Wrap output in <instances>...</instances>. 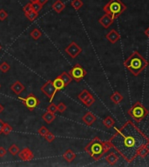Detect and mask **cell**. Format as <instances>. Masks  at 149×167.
Segmentation results:
<instances>
[{
    "instance_id": "cb8c5ba5",
    "label": "cell",
    "mask_w": 149,
    "mask_h": 167,
    "mask_svg": "<svg viewBox=\"0 0 149 167\" xmlns=\"http://www.w3.org/2000/svg\"><path fill=\"white\" fill-rule=\"evenodd\" d=\"M148 145H144L140 148L138 151V156L140 157H146L149 154V149L148 147Z\"/></svg>"
},
{
    "instance_id": "8fae6325",
    "label": "cell",
    "mask_w": 149,
    "mask_h": 167,
    "mask_svg": "<svg viewBox=\"0 0 149 167\" xmlns=\"http://www.w3.org/2000/svg\"><path fill=\"white\" fill-rule=\"evenodd\" d=\"M113 21L114 19L108 15V14H105V15H103L100 19H99V24H101L105 29H108L110 26L113 24Z\"/></svg>"
},
{
    "instance_id": "f1b7e54d",
    "label": "cell",
    "mask_w": 149,
    "mask_h": 167,
    "mask_svg": "<svg viewBox=\"0 0 149 167\" xmlns=\"http://www.w3.org/2000/svg\"><path fill=\"white\" fill-rule=\"evenodd\" d=\"M10 69V65L7 63V62H3L0 64V71L3 72V73H6L8 72Z\"/></svg>"
},
{
    "instance_id": "7402d4cb",
    "label": "cell",
    "mask_w": 149,
    "mask_h": 167,
    "mask_svg": "<svg viewBox=\"0 0 149 167\" xmlns=\"http://www.w3.org/2000/svg\"><path fill=\"white\" fill-rule=\"evenodd\" d=\"M102 123H103V125H104V126H106L107 128H112L114 126V124H115V121H114V119L112 118V117H107V118H105L103 121H102Z\"/></svg>"
},
{
    "instance_id": "ac0fdd59",
    "label": "cell",
    "mask_w": 149,
    "mask_h": 167,
    "mask_svg": "<svg viewBox=\"0 0 149 167\" xmlns=\"http://www.w3.org/2000/svg\"><path fill=\"white\" fill-rule=\"evenodd\" d=\"M42 118L44 119V121L46 123V124H51L55 119H56V115L55 113H52V112H50V111H47L45 113H44L42 115Z\"/></svg>"
},
{
    "instance_id": "3957f363",
    "label": "cell",
    "mask_w": 149,
    "mask_h": 167,
    "mask_svg": "<svg viewBox=\"0 0 149 167\" xmlns=\"http://www.w3.org/2000/svg\"><path fill=\"white\" fill-rule=\"evenodd\" d=\"M124 65L133 76H139L148 66V61L145 58H143V56L139 51L134 50L125 60Z\"/></svg>"
},
{
    "instance_id": "44dd1931",
    "label": "cell",
    "mask_w": 149,
    "mask_h": 167,
    "mask_svg": "<svg viewBox=\"0 0 149 167\" xmlns=\"http://www.w3.org/2000/svg\"><path fill=\"white\" fill-rule=\"evenodd\" d=\"M60 77L61 78V79L63 80V82H64L66 87L69 85L70 83L72 82V78L71 77V75H70L69 73H67L66 71L62 72L60 75Z\"/></svg>"
},
{
    "instance_id": "836d02e7",
    "label": "cell",
    "mask_w": 149,
    "mask_h": 167,
    "mask_svg": "<svg viewBox=\"0 0 149 167\" xmlns=\"http://www.w3.org/2000/svg\"><path fill=\"white\" fill-rule=\"evenodd\" d=\"M44 138H45V140H46L48 143H51V142H53V141L55 140V136H54V134H53L52 132H51V131H48V133H47Z\"/></svg>"
},
{
    "instance_id": "30bf717a",
    "label": "cell",
    "mask_w": 149,
    "mask_h": 167,
    "mask_svg": "<svg viewBox=\"0 0 149 167\" xmlns=\"http://www.w3.org/2000/svg\"><path fill=\"white\" fill-rule=\"evenodd\" d=\"M19 157L23 161H31L34 158V154L28 147L24 148L22 151H19Z\"/></svg>"
},
{
    "instance_id": "4316f807",
    "label": "cell",
    "mask_w": 149,
    "mask_h": 167,
    "mask_svg": "<svg viewBox=\"0 0 149 167\" xmlns=\"http://www.w3.org/2000/svg\"><path fill=\"white\" fill-rule=\"evenodd\" d=\"M25 17L28 19V20H30V21L32 22V21H34V20L39 17V12H37V11H35V10H31V11L26 13V14H25Z\"/></svg>"
},
{
    "instance_id": "7c38bea8",
    "label": "cell",
    "mask_w": 149,
    "mask_h": 167,
    "mask_svg": "<svg viewBox=\"0 0 149 167\" xmlns=\"http://www.w3.org/2000/svg\"><path fill=\"white\" fill-rule=\"evenodd\" d=\"M10 90L11 91H13L17 96H19L20 94L25 90V86L20 82V81H16L14 82L11 85H10Z\"/></svg>"
},
{
    "instance_id": "d590c367",
    "label": "cell",
    "mask_w": 149,
    "mask_h": 167,
    "mask_svg": "<svg viewBox=\"0 0 149 167\" xmlns=\"http://www.w3.org/2000/svg\"><path fill=\"white\" fill-rule=\"evenodd\" d=\"M31 10H33V8H32V3H31V2L30 3H28L27 4H25V7L23 8V11L25 12V14L30 12Z\"/></svg>"
},
{
    "instance_id": "ba28073f",
    "label": "cell",
    "mask_w": 149,
    "mask_h": 167,
    "mask_svg": "<svg viewBox=\"0 0 149 167\" xmlns=\"http://www.w3.org/2000/svg\"><path fill=\"white\" fill-rule=\"evenodd\" d=\"M40 91L49 98L50 103L52 102L54 96L56 95V93L58 92V91L55 89L54 85H53V83L51 80H48L47 82H45L40 88Z\"/></svg>"
},
{
    "instance_id": "f35d334b",
    "label": "cell",
    "mask_w": 149,
    "mask_h": 167,
    "mask_svg": "<svg viewBox=\"0 0 149 167\" xmlns=\"http://www.w3.org/2000/svg\"><path fill=\"white\" fill-rule=\"evenodd\" d=\"M6 150L3 146H0V157H4L6 155Z\"/></svg>"
},
{
    "instance_id": "b9f144b4",
    "label": "cell",
    "mask_w": 149,
    "mask_h": 167,
    "mask_svg": "<svg viewBox=\"0 0 149 167\" xmlns=\"http://www.w3.org/2000/svg\"><path fill=\"white\" fill-rule=\"evenodd\" d=\"M144 33H145V35H146V36H147V37H148V39H149V27H148V29L145 30Z\"/></svg>"
},
{
    "instance_id": "8992f818",
    "label": "cell",
    "mask_w": 149,
    "mask_h": 167,
    "mask_svg": "<svg viewBox=\"0 0 149 167\" xmlns=\"http://www.w3.org/2000/svg\"><path fill=\"white\" fill-rule=\"evenodd\" d=\"M19 99L24 104V105L31 111H34L35 109L37 108L40 103L39 99L37 98L35 95H33L32 93H29L28 96L25 97V98L19 97Z\"/></svg>"
},
{
    "instance_id": "7bdbcfd3",
    "label": "cell",
    "mask_w": 149,
    "mask_h": 167,
    "mask_svg": "<svg viewBox=\"0 0 149 167\" xmlns=\"http://www.w3.org/2000/svg\"><path fill=\"white\" fill-rule=\"evenodd\" d=\"M4 105H2V104H0V114L4 111Z\"/></svg>"
},
{
    "instance_id": "484cf974",
    "label": "cell",
    "mask_w": 149,
    "mask_h": 167,
    "mask_svg": "<svg viewBox=\"0 0 149 167\" xmlns=\"http://www.w3.org/2000/svg\"><path fill=\"white\" fill-rule=\"evenodd\" d=\"M83 1L82 0H72L71 5L74 8V10H79L83 6Z\"/></svg>"
},
{
    "instance_id": "e575fe53",
    "label": "cell",
    "mask_w": 149,
    "mask_h": 167,
    "mask_svg": "<svg viewBox=\"0 0 149 167\" xmlns=\"http://www.w3.org/2000/svg\"><path fill=\"white\" fill-rule=\"evenodd\" d=\"M57 108H58V111H60V113H64L66 111L67 106L63 102H60V103H59V105H57Z\"/></svg>"
},
{
    "instance_id": "74e56055",
    "label": "cell",
    "mask_w": 149,
    "mask_h": 167,
    "mask_svg": "<svg viewBox=\"0 0 149 167\" xmlns=\"http://www.w3.org/2000/svg\"><path fill=\"white\" fill-rule=\"evenodd\" d=\"M8 18V13L4 10H0V21H4Z\"/></svg>"
},
{
    "instance_id": "1f68e13d",
    "label": "cell",
    "mask_w": 149,
    "mask_h": 167,
    "mask_svg": "<svg viewBox=\"0 0 149 167\" xmlns=\"http://www.w3.org/2000/svg\"><path fill=\"white\" fill-rule=\"evenodd\" d=\"M47 111L50 112H52V113H56L58 111V108H57V105L55 104H53L52 102L50 103V105L47 106Z\"/></svg>"
},
{
    "instance_id": "d6a6232c",
    "label": "cell",
    "mask_w": 149,
    "mask_h": 167,
    "mask_svg": "<svg viewBox=\"0 0 149 167\" xmlns=\"http://www.w3.org/2000/svg\"><path fill=\"white\" fill-rule=\"evenodd\" d=\"M48 131H49L47 130V128L45 127V126H43V125L38 130V133L39 134L41 137H43V138L48 133Z\"/></svg>"
},
{
    "instance_id": "f546056e",
    "label": "cell",
    "mask_w": 149,
    "mask_h": 167,
    "mask_svg": "<svg viewBox=\"0 0 149 167\" xmlns=\"http://www.w3.org/2000/svg\"><path fill=\"white\" fill-rule=\"evenodd\" d=\"M94 102H95V98H94V97L91 94L88 98L86 99V101L83 103L86 107H90V106H92L93 104H94Z\"/></svg>"
},
{
    "instance_id": "f6af8a7d",
    "label": "cell",
    "mask_w": 149,
    "mask_h": 167,
    "mask_svg": "<svg viewBox=\"0 0 149 167\" xmlns=\"http://www.w3.org/2000/svg\"><path fill=\"white\" fill-rule=\"evenodd\" d=\"M2 50V46H1V45H0V50Z\"/></svg>"
},
{
    "instance_id": "9a60e30c",
    "label": "cell",
    "mask_w": 149,
    "mask_h": 167,
    "mask_svg": "<svg viewBox=\"0 0 149 167\" xmlns=\"http://www.w3.org/2000/svg\"><path fill=\"white\" fill-rule=\"evenodd\" d=\"M51 8L54 11H56L57 13H61L64 9L66 8V4L61 1V0H56L52 5H51Z\"/></svg>"
},
{
    "instance_id": "6da1fadb",
    "label": "cell",
    "mask_w": 149,
    "mask_h": 167,
    "mask_svg": "<svg viewBox=\"0 0 149 167\" xmlns=\"http://www.w3.org/2000/svg\"><path fill=\"white\" fill-rule=\"evenodd\" d=\"M109 141L112 148L116 149L120 156L128 163L138 157L140 148L149 145L148 137L132 121H127L122 127L116 129L115 134Z\"/></svg>"
},
{
    "instance_id": "83f0119b",
    "label": "cell",
    "mask_w": 149,
    "mask_h": 167,
    "mask_svg": "<svg viewBox=\"0 0 149 167\" xmlns=\"http://www.w3.org/2000/svg\"><path fill=\"white\" fill-rule=\"evenodd\" d=\"M8 151H9V152H10L12 156H16V155H18L19 152V146H18L17 145L14 144V145H10Z\"/></svg>"
},
{
    "instance_id": "2e32d148",
    "label": "cell",
    "mask_w": 149,
    "mask_h": 167,
    "mask_svg": "<svg viewBox=\"0 0 149 167\" xmlns=\"http://www.w3.org/2000/svg\"><path fill=\"white\" fill-rule=\"evenodd\" d=\"M76 156H77L76 153H75L72 150L68 149V150H66V152L63 154V158H64L66 162L71 163V162H72V161L76 158Z\"/></svg>"
},
{
    "instance_id": "60d3db41",
    "label": "cell",
    "mask_w": 149,
    "mask_h": 167,
    "mask_svg": "<svg viewBox=\"0 0 149 167\" xmlns=\"http://www.w3.org/2000/svg\"><path fill=\"white\" fill-rule=\"evenodd\" d=\"M38 2L40 4H42V5L44 6V5L48 2V0H38Z\"/></svg>"
},
{
    "instance_id": "d6986e66",
    "label": "cell",
    "mask_w": 149,
    "mask_h": 167,
    "mask_svg": "<svg viewBox=\"0 0 149 167\" xmlns=\"http://www.w3.org/2000/svg\"><path fill=\"white\" fill-rule=\"evenodd\" d=\"M52 83H53V85H54L55 89H56L58 91H60L63 90L64 88H66L65 84H64L63 80L61 79V78H60V76H58L56 79H54V80L52 81Z\"/></svg>"
},
{
    "instance_id": "4fadbf2b",
    "label": "cell",
    "mask_w": 149,
    "mask_h": 167,
    "mask_svg": "<svg viewBox=\"0 0 149 167\" xmlns=\"http://www.w3.org/2000/svg\"><path fill=\"white\" fill-rule=\"evenodd\" d=\"M119 34L116 30L112 29L106 35V39L109 41L111 44H115L119 40Z\"/></svg>"
},
{
    "instance_id": "d4e9b609",
    "label": "cell",
    "mask_w": 149,
    "mask_h": 167,
    "mask_svg": "<svg viewBox=\"0 0 149 167\" xmlns=\"http://www.w3.org/2000/svg\"><path fill=\"white\" fill-rule=\"evenodd\" d=\"M90 95H91V93H90L87 90H83L80 94L78 95V98L80 99L82 103H84L86 101V99L88 98Z\"/></svg>"
},
{
    "instance_id": "52a82bcc",
    "label": "cell",
    "mask_w": 149,
    "mask_h": 167,
    "mask_svg": "<svg viewBox=\"0 0 149 167\" xmlns=\"http://www.w3.org/2000/svg\"><path fill=\"white\" fill-rule=\"evenodd\" d=\"M69 74L72 79H74L76 82H80L82 79L86 77V75L87 74L86 71L84 69L80 64H76L72 69L69 71Z\"/></svg>"
},
{
    "instance_id": "e0dca14e",
    "label": "cell",
    "mask_w": 149,
    "mask_h": 167,
    "mask_svg": "<svg viewBox=\"0 0 149 167\" xmlns=\"http://www.w3.org/2000/svg\"><path fill=\"white\" fill-rule=\"evenodd\" d=\"M118 160H119V156L115 152H111L106 157V161L110 166H114L118 162Z\"/></svg>"
},
{
    "instance_id": "bcb514c9",
    "label": "cell",
    "mask_w": 149,
    "mask_h": 167,
    "mask_svg": "<svg viewBox=\"0 0 149 167\" xmlns=\"http://www.w3.org/2000/svg\"><path fill=\"white\" fill-rule=\"evenodd\" d=\"M0 88H1V85H0Z\"/></svg>"
},
{
    "instance_id": "ffe728a7",
    "label": "cell",
    "mask_w": 149,
    "mask_h": 167,
    "mask_svg": "<svg viewBox=\"0 0 149 167\" xmlns=\"http://www.w3.org/2000/svg\"><path fill=\"white\" fill-rule=\"evenodd\" d=\"M123 98H124V97L119 93V91H115V92H114L112 95H111V97H110L111 101H112L113 104H115V105L119 104V103L123 100Z\"/></svg>"
},
{
    "instance_id": "8d00e7d4",
    "label": "cell",
    "mask_w": 149,
    "mask_h": 167,
    "mask_svg": "<svg viewBox=\"0 0 149 167\" xmlns=\"http://www.w3.org/2000/svg\"><path fill=\"white\" fill-rule=\"evenodd\" d=\"M32 8H33V10H35L37 12H39L40 10H42V8H43V5L40 4L39 2H36V3L32 4Z\"/></svg>"
},
{
    "instance_id": "603a6c76",
    "label": "cell",
    "mask_w": 149,
    "mask_h": 167,
    "mask_svg": "<svg viewBox=\"0 0 149 167\" xmlns=\"http://www.w3.org/2000/svg\"><path fill=\"white\" fill-rule=\"evenodd\" d=\"M30 36L31 37L32 39L39 40L40 39V37L42 36V32L38 28H35L30 32Z\"/></svg>"
},
{
    "instance_id": "4dcf8cb0",
    "label": "cell",
    "mask_w": 149,
    "mask_h": 167,
    "mask_svg": "<svg viewBox=\"0 0 149 167\" xmlns=\"http://www.w3.org/2000/svg\"><path fill=\"white\" fill-rule=\"evenodd\" d=\"M12 131V127L10 126L8 123H4V127H3V134L4 135H9L10 132Z\"/></svg>"
},
{
    "instance_id": "ee69618b",
    "label": "cell",
    "mask_w": 149,
    "mask_h": 167,
    "mask_svg": "<svg viewBox=\"0 0 149 167\" xmlns=\"http://www.w3.org/2000/svg\"><path fill=\"white\" fill-rule=\"evenodd\" d=\"M30 2H31V3H32V4H33V3H36V2H38V0H30Z\"/></svg>"
},
{
    "instance_id": "ab89813d",
    "label": "cell",
    "mask_w": 149,
    "mask_h": 167,
    "mask_svg": "<svg viewBox=\"0 0 149 167\" xmlns=\"http://www.w3.org/2000/svg\"><path fill=\"white\" fill-rule=\"evenodd\" d=\"M4 122L3 120L0 119V134H3V127H4Z\"/></svg>"
},
{
    "instance_id": "7a4b0ae2",
    "label": "cell",
    "mask_w": 149,
    "mask_h": 167,
    "mask_svg": "<svg viewBox=\"0 0 149 167\" xmlns=\"http://www.w3.org/2000/svg\"><path fill=\"white\" fill-rule=\"evenodd\" d=\"M112 148V145L109 140L102 141L99 138L95 137L85 147V151L89 154L90 157H92L95 161H98Z\"/></svg>"
},
{
    "instance_id": "5b68a950",
    "label": "cell",
    "mask_w": 149,
    "mask_h": 167,
    "mask_svg": "<svg viewBox=\"0 0 149 167\" xmlns=\"http://www.w3.org/2000/svg\"><path fill=\"white\" fill-rule=\"evenodd\" d=\"M127 112L133 119H134L137 123H139L148 116V110L140 102L138 101L131 107V109L128 110Z\"/></svg>"
},
{
    "instance_id": "277c9868",
    "label": "cell",
    "mask_w": 149,
    "mask_h": 167,
    "mask_svg": "<svg viewBox=\"0 0 149 167\" xmlns=\"http://www.w3.org/2000/svg\"><path fill=\"white\" fill-rule=\"evenodd\" d=\"M126 10L127 6L121 0H110L103 7V10L113 19H118Z\"/></svg>"
},
{
    "instance_id": "5bb4252c",
    "label": "cell",
    "mask_w": 149,
    "mask_h": 167,
    "mask_svg": "<svg viewBox=\"0 0 149 167\" xmlns=\"http://www.w3.org/2000/svg\"><path fill=\"white\" fill-rule=\"evenodd\" d=\"M96 119H97V118H96L91 111L86 112V113L82 117V121H83L86 125H92L96 121Z\"/></svg>"
},
{
    "instance_id": "9c48e42d",
    "label": "cell",
    "mask_w": 149,
    "mask_h": 167,
    "mask_svg": "<svg viewBox=\"0 0 149 167\" xmlns=\"http://www.w3.org/2000/svg\"><path fill=\"white\" fill-rule=\"evenodd\" d=\"M65 51L66 52V54L69 55L72 59H76L82 52V48L76 42H72L65 49Z\"/></svg>"
}]
</instances>
